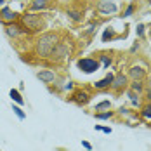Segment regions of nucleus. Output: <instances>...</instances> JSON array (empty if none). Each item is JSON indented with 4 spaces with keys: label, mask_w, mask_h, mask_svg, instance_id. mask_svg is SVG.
I'll return each mask as SVG.
<instances>
[{
    "label": "nucleus",
    "mask_w": 151,
    "mask_h": 151,
    "mask_svg": "<svg viewBox=\"0 0 151 151\" xmlns=\"http://www.w3.org/2000/svg\"><path fill=\"white\" fill-rule=\"evenodd\" d=\"M127 76L130 78V80H144V76H146V70L142 68V66H130L129 70H127Z\"/></svg>",
    "instance_id": "12"
},
{
    "label": "nucleus",
    "mask_w": 151,
    "mask_h": 151,
    "mask_svg": "<svg viewBox=\"0 0 151 151\" xmlns=\"http://www.w3.org/2000/svg\"><path fill=\"white\" fill-rule=\"evenodd\" d=\"M70 54H71V42L59 40V44L54 47V50H52V54H50L49 59L52 61V63H63L64 59L70 58Z\"/></svg>",
    "instance_id": "3"
},
{
    "label": "nucleus",
    "mask_w": 151,
    "mask_h": 151,
    "mask_svg": "<svg viewBox=\"0 0 151 151\" xmlns=\"http://www.w3.org/2000/svg\"><path fill=\"white\" fill-rule=\"evenodd\" d=\"M17 2H23V0H17Z\"/></svg>",
    "instance_id": "34"
},
{
    "label": "nucleus",
    "mask_w": 151,
    "mask_h": 151,
    "mask_svg": "<svg viewBox=\"0 0 151 151\" xmlns=\"http://www.w3.org/2000/svg\"><path fill=\"white\" fill-rule=\"evenodd\" d=\"M129 89L137 92V94H142L146 87H144V82L142 80H132V83H129Z\"/></svg>",
    "instance_id": "15"
},
{
    "label": "nucleus",
    "mask_w": 151,
    "mask_h": 151,
    "mask_svg": "<svg viewBox=\"0 0 151 151\" xmlns=\"http://www.w3.org/2000/svg\"><path fill=\"white\" fill-rule=\"evenodd\" d=\"M91 92L89 91H85V89H78V91H75L73 94H71V101L75 103V104L78 106H85V104H89L91 103Z\"/></svg>",
    "instance_id": "8"
},
{
    "label": "nucleus",
    "mask_w": 151,
    "mask_h": 151,
    "mask_svg": "<svg viewBox=\"0 0 151 151\" xmlns=\"http://www.w3.org/2000/svg\"><path fill=\"white\" fill-rule=\"evenodd\" d=\"M66 14H68V17H70L73 23H82V21H83V12L78 11V9H68Z\"/></svg>",
    "instance_id": "14"
},
{
    "label": "nucleus",
    "mask_w": 151,
    "mask_h": 151,
    "mask_svg": "<svg viewBox=\"0 0 151 151\" xmlns=\"http://www.w3.org/2000/svg\"><path fill=\"white\" fill-rule=\"evenodd\" d=\"M49 5H50V0H31L30 4V12H37V11H45L49 9Z\"/></svg>",
    "instance_id": "13"
},
{
    "label": "nucleus",
    "mask_w": 151,
    "mask_h": 151,
    "mask_svg": "<svg viewBox=\"0 0 151 151\" xmlns=\"http://www.w3.org/2000/svg\"><path fill=\"white\" fill-rule=\"evenodd\" d=\"M61 91H64V92H70V91H73V82H71V80H68V82H64V83H63V87H61Z\"/></svg>",
    "instance_id": "27"
},
{
    "label": "nucleus",
    "mask_w": 151,
    "mask_h": 151,
    "mask_svg": "<svg viewBox=\"0 0 151 151\" xmlns=\"http://www.w3.org/2000/svg\"><path fill=\"white\" fill-rule=\"evenodd\" d=\"M150 37H151V31H150Z\"/></svg>",
    "instance_id": "35"
},
{
    "label": "nucleus",
    "mask_w": 151,
    "mask_h": 151,
    "mask_svg": "<svg viewBox=\"0 0 151 151\" xmlns=\"http://www.w3.org/2000/svg\"><path fill=\"white\" fill-rule=\"evenodd\" d=\"M59 33L56 31H44L37 37L35 44H33V54L38 59H49L54 47L59 44Z\"/></svg>",
    "instance_id": "1"
},
{
    "label": "nucleus",
    "mask_w": 151,
    "mask_h": 151,
    "mask_svg": "<svg viewBox=\"0 0 151 151\" xmlns=\"http://www.w3.org/2000/svg\"><path fill=\"white\" fill-rule=\"evenodd\" d=\"M136 50H139V42H136V44H134V45L130 47V52H132V54H134V52H136Z\"/></svg>",
    "instance_id": "32"
},
{
    "label": "nucleus",
    "mask_w": 151,
    "mask_h": 151,
    "mask_svg": "<svg viewBox=\"0 0 151 151\" xmlns=\"http://www.w3.org/2000/svg\"><path fill=\"white\" fill-rule=\"evenodd\" d=\"M12 111H14V115H16V116H17L21 122L26 120V113L23 111V108H21L19 104H16V103H14V104H12Z\"/></svg>",
    "instance_id": "21"
},
{
    "label": "nucleus",
    "mask_w": 151,
    "mask_h": 151,
    "mask_svg": "<svg viewBox=\"0 0 151 151\" xmlns=\"http://www.w3.org/2000/svg\"><path fill=\"white\" fill-rule=\"evenodd\" d=\"M19 21L31 31V33H40L45 28V19L40 14H33V12H24L19 16Z\"/></svg>",
    "instance_id": "2"
},
{
    "label": "nucleus",
    "mask_w": 151,
    "mask_h": 151,
    "mask_svg": "<svg viewBox=\"0 0 151 151\" xmlns=\"http://www.w3.org/2000/svg\"><path fill=\"white\" fill-rule=\"evenodd\" d=\"M97 12L101 16H115L118 12V5L113 0H99L97 2Z\"/></svg>",
    "instance_id": "6"
},
{
    "label": "nucleus",
    "mask_w": 151,
    "mask_h": 151,
    "mask_svg": "<svg viewBox=\"0 0 151 151\" xmlns=\"http://www.w3.org/2000/svg\"><path fill=\"white\" fill-rule=\"evenodd\" d=\"M37 78H38L42 83L50 85V83H54V82L58 80V75H56V71H52V70H40V71H37Z\"/></svg>",
    "instance_id": "9"
},
{
    "label": "nucleus",
    "mask_w": 151,
    "mask_h": 151,
    "mask_svg": "<svg viewBox=\"0 0 151 151\" xmlns=\"http://www.w3.org/2000/svg\"><path fill=\"white\" fill-rule=\"evenodd\" d=\"M82 148H85L87 151H92V144L87 142V141H82Z\"/></svg>",
    "instance_id": "31"
},
{
    "label": "nucleus",
    "mask_w": 151,
    "mask_h": 151,
    "mask_svg": "<svg viewBox=\"0 0 151 151\" xmlns=\"http://www.w3.org/2000/svg\"><path fill=\"white\" fill-rule=\"evenodd\" d=\"M118 113H120L122 116H129V115H130V111H129L127 108H120V109H118Z\"/></svg>",
    "instance_id": "30"
},
{
    "label": "nucleus",
    "mask_w": 151,
    "mask_h": 151,
    "mask_svg": "<svg viewBox=\"0 0 151 151\" xmlns=\"http://www.w3.org/2000/svg\"><path fill=\"white\" fill-rule=\"evenodd\" d=\"M5 5V0H0V7H4Z\"/></svg>",
    "instance_id": "33"
},
{
    "label": "nucleus",
    "mask_w": 151,
    "mask_h": 151,
    "mask_svg": "<svg viewBox=\"0 0 151 151\" xmlns=\"http://www.w3.org/2000/svg\"><path fill=\"white\" fill-rule=\"evenodd\" d=\"M141 116L146 122H151V103H146L141 108Z\"/></svg>",
    "instance_id": "20"
},
{
    "label": "nucleus",
    "mask_w": 151,
    "mask_h": 151,
    "mask_svg": "<svg viewBox=\"0 0 151 151\" xmlns=\"http://www.w3.org/2000/svg\"><path fill=\"white\" fill-rule=\"evenodd\" d=\"M106 109H111V101H108V99H104V101H101V103H97V104L94 106V111L96 113L106 111Z\"/></svg>",
    "instance_id": "19"
},
{
    "label": "nucleus",
    "mask_w": 151,
    "mask_h": 151,
    "mask_svg": "<svg viewBox=\"0 0 151 151\" xmlns=\"http://www.w3.org/2000/svg\"><path fill=\"white\" fill-rule=\"evenodd\" d=\"M127 96H129V99H130V103H132V106H139L141 104V94H137V92H134V91H127Z\"/></svg>",
    "instance_id": "17"
},
{
    "label": "nucleus",
    "mask_w": 151,
    "mask_h": 151,
    "mask_svg": "<svg viewBox=\"0 0 151 151\" xmlns=\"http://www.w3.org/2000/svg\"><path fill=\"white\" fill-rule=\"evenodd\" d=\"M94 116H96V120H109V118H113V116H115V111L106 109V111H99V113H96Z\"/></svg>",
    "instance_id": "18"
},
{
    "label": "nucleus",
    "mask_w": 151,
    "mask_h": 151,
    "mask_svg": "<svg viewBox=\"0 0 151 151\" xmlns=\"http://www.w3.org/2000/svg\"><path fill=\"white\" fill-rule=\"evenodd\" d=\"M99 59H101V63H103V66H104V68H109V66L113 64L111 56H108V54H101V56H99Z\"/></svg>",
    "instance_id": "23"
},
{
    "label": "nucleus",
    "mask_w": 151,
    "mask_h": 151,
    "mask_svg": "<svg viewBox=\"0 0 151 151\" xmlns=\"http://www.w3.org/2000/svg\"><path fill=\"white\" fill-rule=\"evenodd\" d=\"M113 78H115V75H113V73H108L104 78H101V80L94 82V83H92V87H94L96 91H108V89H111Z\"/></svg>",
    "instance_id": "11"
},
{
    "label": "nucleus",
    "mask_w": 151,
    "mask_h": 151,
    "mask_svg": "<svg viewBox=\"0 0 151 151\" xmlns=\"http://www.w3.org/2000/svg\"><path fill=\"white\" fill-rule=\"evenodd\" d=\"M94 31H96V23H92L91 26H89L87 30L83 31V35H85V37H91V35H92V33H94Z\"/></svg>",
    "instance_id": "28"
},
{
    "label": "nucleus",
    "mask_w": 151,
    "mask_h": 151,
    "mask_svg": "<svg viewBox=\"0 0 151 151\" xmlns=\"http://www.w3.org/2000/svg\"><path fill=\"white\" fill-rule=\"evenodd\" d=\"M127 87H129V76L125 75L123 71L116 73L115 78H113V83H111V91L116 92V94H120V92H123Z\"/></svg>",
    "instance_id": "7"
},
{
    "label": "nucleus",
    "mask_w": 151,
    "mask_h": 151,
    "mask_svg": "<svg viewBox=\"0 0 151 151\" xmlns=\"http://www.w3.org/2000/svg\"><path fill=\"white\" fill-rule=\"evenodd\" d=\"M144 33H146V26L142 24V23H139L136 26V35L139 37V38H144Z\"/></svg>",
    "instance_id": "24"
},
{
    "label": "nucleus",
    "mask_w": 151,
    "mask_h": 151,
    "mask_svg": "<svg viewBox=\"0 0 151 151\" xmlns=\"http://www.w3.org/2000/svg\"><path fill=\"white\" fill-rule=\"evenodd\" d=\"M4 30H5V35L9 37V38H19V37H24V35H31V31L21 23H16V21H12V23H5L4 24Z\"/></svg>",
    "instance_id": "5"
},
{
    "label": "nucleus",
    "mask_w": 151,
    "mask_h": 151,
    "mask_svg": "<svg viewBox=\"0 0 151 151\" xmlns=\"http://www.w3.org/2000/svg\"><path fill=\"white\" fill-rule=\"evenodd\" d=\"M115 38V31L113 28H106L104 33H103V42H109V40H113Z\"/></svg>",
    "instance_id": "22"
},
{
    "label": "nucleus",
    "mask_w": 151,
    "mask_h": 151,
    "mask_svg": "<svg viewBox=\"0 0 151 151\" xmlns=\"http://www.w3.org/2000/svg\"><path fill=\"white\" fill-rule=\"evenodd\" d=\"M144 91H146V99H148V103H151V80H150V83H148V87H146Z\"/></svg>",
    "instance_id": "29"
},
{
    "label": "nucleus",
    "mask_w": 151,
    "mask_h": 151,
    "mask_svg": "<svg viewBox=\"0 0 151 151\" xmlns=\"http://www.w3.org/2000/svg\"><path fill=\"white\" fill-rule=\"evenodd\" d=\"M76 68L82 73H85V75H92V73L99 71L101 63L96 59V58H80V59L76 61Z\"/></svg>",
    "instance_id": "4"
},
{
    "label": "nucleus",
    "mask_w": 151,
    "mask_h": 151,
    "mask_svg": "<svg viewBox=\"0 0 151 151\" xmlns=\"http://www.w3.org/2000/svg\"><path fill=\"white\" fill-rule=\"evenodd\" d=\"M134 11H136V5H134V4H129V5H127V9H125V11H123V17H130V16L134 14Z\"/></svg>",
    "instance_id": "25"
},
{
    "label": "nucleus",
    "mask_w": 151,
    "mask_h": 151,
    "mask_svg": "<svg viewBox=\"0 0 151 151\" xmlns=\"http://www.w3.org/2000/svg\"><path fill=\"white\" fill-rule=\"evenodd\" d=\"M94 130H101V132H104V134H111V132H113L111 127H103V125H94Z\"/></svg>",
    "instance_id": "26"
},
{
    "label": "nucleus",
    "mask_w": 151,
    "mask_h": 151,
    "mask_svg": "<svg viewBox=\"0 0 151 151\" xmlns=\"http://www.w3.org/2000/svg\"><path fill=\"white\" fill-rule=\"evenodd\" d=\"M17 17L19 14L12 11L11 7H7V5H4V7H0V19L4 21V24L5 23H12V21H17Z\"/></svg>",
    "instance_id": "10"
},
{
    "label": "nucleus",
    "mask_w": 151,
    "mask_h": 151,
    "mask_svg": "<svg viewBox=\"0 0 151 151\" xmlns=\"http://www.w3.org/2000/svg\"><path fill=\"white\" fill-rule=\"evenodd\" d=\"M9 96H11V99L14 101L16 104H19V106H23V104H24V99H23L21 92L17 91V89H11V92H9Z\"/></svg>",
    "instance_id": "16"
}]
</instances>
